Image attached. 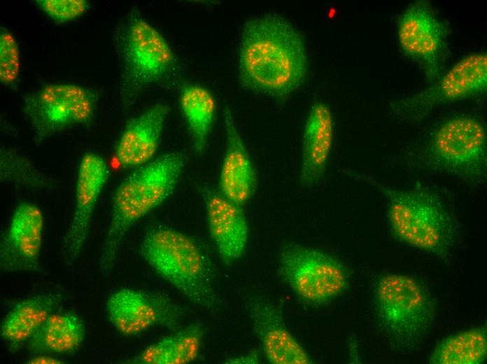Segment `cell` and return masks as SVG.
Wrapping results in <instances>:
<instances>
[{"mask_svg": "<svg viewBox=\"0 0 487 364\" xmlns=\"http://www.w3.org/2000/svg\"><path fill=\"white\" fill-rule=\"evenodd\" d=\"M109 321L121 335H138L162 327L174 330L181 326L184 312L168 295L157 291L122 288L108 298Z\"/></svg>", "mask_w": 487, "mask_h": 364, "instance_id": "11", "label": "cell"}, {"mask_svg": "<svg viewBox=\"0 0 487 364\" xmlns=\"http://www.w3.org/2000/svg\"><path fill=\"white\" fill-rule=\"evenodd\" d=\"M108 177V164L101 156L92 152L83 155L77 171L72 217L59 246L62 261L66 265L77 260L85 245L93 213Z\"/></svg>", "mask_w": 487, "mask_h": 364, "instance_id": "13", "label": "cell"}, {"mask_svg": "<svg viewBox=\"0 0 487 364\" xmlns=\"http://www.w3.org/2000/svg\"><path fill=\"white\" fill-rule=\"evenodd\" d=\"M114 39L121 65L120 95L127 108L147 88L171 74L176 58L164 36L136 8L118 24Z\"/></svg>", "mask_w": 487, "mask_h": 364, "instance_id": "6", "label": "cell"}, {"mask_svg": "<svg viewBox=\"0 0 487 364\" xmlns=\"http://www.w3.org/2000/svg\"><path fill=\"white\" fill-rule=\"evenodd\" d=\"M169 111L167 104L156 103L127 123L114 153L121 168L136 169L155 158Z\"/></svg>", "mask_w": 487, "mask_h": 364, "instance_id": "17", "label": "cell"}, {"mask_svg": "<svg viewBox=\"0 0 487 364\" xmlns=\"http://www.w3.org/2000/svg\"><path fill=\"white\" fill-rule=\"evenodd\" d=\"M487 356L486 326L461 331L442 340L430 354L432 364H480Z\"/></svg>", "mask_w": 487, "mask_h": 364, "instance_id": "24", "label": "cell"}, {"mask_svg": "<svg viewBox=\"0 0 487 364\" xmlns=\"http://www.w3.org/2000/svg\"><path fill=\"white\" fill-rule=\"evenodd\" d=\"M278 272L299 300L313 306L331 302L350 284L347 267L335 256L293 241L281 248Z\"/></svg>", "mask_w": 487, "mask_h": 364, "instance_id": "8", "label": "cell"}, {"mask_svg": "<svg viewBox=\"0 0 487 364\" xmlns=\"http://www.w3.org/2000/svg\"><path fill=\"white\" fill-rule=\"evenodd\" d=\"M35 3L49 18L58 22L75 20L90 7L85 0H36Z\"/></svg>", "mask_w": 487, "mask_h": 364, "instance_id": "27", "label": "cell"}, {"mask_svg": "<svg viewBox=\"0 0 487 364\" xmlns=\"http://www.w3.org/2000/svg\"><path fill=\"white\" fill-rule=\"evenodd\" d=\"M246 308L253 330L271 364H313L306 349L288 330L279 307L262 295L248 298Z\"/></svg>", "mask_w": 487, "mask_h": 364, "instance_id": "15", "label": "cell"}, {"mask_svg": "<svg viewBox=\"0 0 487 364\" xmlns=\"http://www.w3.org/2000/svg\"><path fill=\"white\" fill-rule=\"evenodd\" d=\"M397 38L404 53L418 64L429 83L442 75L446 53V29L431 5L416 1L397 21Z\"/></svg>", "mask_w": 487, "mask_h": 364, "instance_id": "12", "label": "cell"}, {"mask_svg": "<svg viewBox=\"0 0 487 364\" xmlns=\"http://www.w3.org/2000/svg\"><path fill=\"white\" fill-rule=\"evenodd\" d=\"M374 307L383 332L402 348L419 344L435 323V311L430 294L407 275L381 276L374 287Z\"/></svg>", "mask_w": 487, "mask_h": 364, "instance_id": "7", "label": "cell"}, {"mask_svg": "<svg viewBox=\"0 0 487 364\" xmlns=\"http://www.w3.org/2000/svg\"><path fill=\"white\" fill-rule=\"evenodd\" d=\"M0 159V179L3 183L35 190L52 189L55 186L50 177L13 149L1 148Z\"/></svg>", "mask_w": 487, "mask_h": 364, "instance_id": "25", "label": "cell"}, {"mask_svg": "<svg viewBox=\"0 0 487 364\" xmlns=\"http://www.w3.org/2000/svg\"><path fill=\"white\" fill-rule=\"evenodd\" d=\"M20 74V53L13 34L1 27L0 31V81L8 87L17 83Z\"/></svg>", "mask_w": 487, "mask_h": 364, "instance_id": "26", "label": "cell"}, {"mask_svg": "<svg viewBox=\"0 0 487 364\" xmlns=\"http://www.w3.org/2000/svg\"><path fill=\"white\" fill-rule=\"evenodd\" d=\"M180 106L197 153H202L208 141L216 114V102L211 93L197 85L185 86Z\"/></svg>", "mask_w": 487, "mask_h": 364, "instance_id": "23", "label": "cell"}, {"mask_svg": "<svg viewBox=\"0 0 487 364\" xmlns=\"http://www.w3.org/2000/svg\"><path fill=\"white\" fill-rule=\"evenodd\" d=\"M367 181L386 196L389 225L398 239L440 258L450 254L456 241V223L437 192L423 184L397 189Z\"/></svg>", "mask_w": 487, "mask_h": 364, "instance_id": "5", "label": "cell"}, {"mask_svg": "<svg viewBox=\"0 0 487 364\" xmlns=\"http://www.w3.org/2000/svg\"><path fill=\"white\" fill-rule=\"evenodd\" d=\"M334 139V120L330 107L316 102L305 122L302 144L300 184L311 188L324 177Z\"/></svg>", "mask_w": 487, "mask_h": 364, "instance_id": "19", "label": "cell"}, {"mask_svg": "<svg viewBox=\"0 0 487 364\" xmlns=\"http://www.w3.org/2000/svg\"><path fill=\"white\" fill-rule=\"evenodd\" d=\"M205 335L202 321L178 328L150 344L140 353L122 363L127 364H188L196 360L202 351Z\"/></svg>", "mask_w": 487, "mask_h": 364, "instance_id": "21", "label": "cell"}, {"mask_svg": "<svg viewBox=\"0 0 487 364\" xmlns=\"http://www.w3.org/2000/svg\"><path fill=\"white\" fill-rule=\"evenodd\" d=\"M308 66L303 36L288 20L269 13L245 23L239 52L244 87L284 99L303 83Z\"/></svg>", "mask_w": 487, "mask_h": 364, "instance_id": "1", "label": "cell"}, {"mask_svg": "<svg viewBox=\"0 0 487 364\" xmlns=\"http://www.w3.org/2000/svg\"><path fill=\"white\" fill-rule=\"evenodd\" d=\"M139 253L158 276L191 303L211 314L219 312L213 265L192 237L167 225H156L145 232Z\"/></svg>", "mask_w": 487, "mask_h": 364, "instance_id": "3", "label": "cell"}, {"mask_svg": "<svg viewBox=\"0 0 487 364\" xmlns=\"http://www.w3.org/2000/svg\"><path fill=\"white\" fill-rule=\"evenodd\" d=\"M43 216L29 202L15 208L0 242V269L5 273L38 272L43 244Z\"/></svg>", "mask_w": 487, "mask_h": 364, "instance_id": "14", "label": "cell"}, {"mask_svg": "<svg viewBox=\"0 0 487 364\" xmlns=\"http://www.w3.org/2000/svg\"><path fill=\"white\" fill-rule=\"evenodd\" d=\"M187 162L181 152L162 154L134 169L116 187L108 229L98 259L99 272L108 276L127 232L167 200L178 183Z\"/></svg>", "mask_w": 487, "mask_h": 364, "instance_id": "2", "label": "cell"}, {"mask_svg": "<svg viewBox=\"0 0 487 364\" xmlns=\"http://www.w3.org/2000/svg\"><path fill=\"white\" fill-rule=\"evenodd\" d=\"M202 194L205 204L210 237L218 255L226 265L239 260L246 252L249 227L242 206L220 192L204 186Z\"/></svg>", "mask_w": 487, "mask_h": 364, "instance_id": "16", "label": "cell"}, {"mask_svg": "<svg viewBox=\"0 0 487 364\" xmlns=\"http://www.w3.org/2000/svg\"><path fill=\"white\" fill-rule=\"evenodd\" d=\"M484 122L471 114L453 115L434 126L406 154L412 169L443 173L472 186L487 177Z\"/></svg>", "mask_w": 487, "mask_h": 364, "instance_id": "4", "label": "cell"}, {"mask_svg": "<svg viewBox=\"0 0 487 364\" xmlns=\"http://www.w3.org/2000/svg\"><path fill=\"white\" fill-rule=\"evenodd\" d=\"M27 364H62V360L50 354H35L26 360Z\"/></svg>", "mask_w": 487, "mask_h": 364, "instance_id": "29", "label": "cell"}, {"mask_svg": "<svg viewBox=\"0 0 487 364\" xmlns=\"http://www.w3.org/2000/svg\"><path fill=\"white\" fill-rule=\"evenodd\" d=\"M223 118L226 146L220 171L219 192L229 200L243 206L255 194L257 174L228 106L224 108Z\"/></svg>", "mask_w": 487, "mask_h": 364, "instance_id": "18", "label": "cell"}, {"mask_svg": "<svg viewBox=\"0 0 487 364\" xmlns=\"http://www.w3.org/2000/svg\"><path fill=\"white\" fill-rule=\"evenodd\" d=\"M65 297L61 292L30 296L15 302L1 321L0 336L15 354L34 335L48 318L57 312Z\"/></svg>", "mask_w": 487, "mask_h": 364, "instance_id": "20", "label": "cell"}, {"mask_svg": "<svg viewBox=\"0 0 487 364\" xmlns=\"http://www.w3.org/2000/svg\"><path fill=\"white\" fill-rule=\"evenodd\" d=\"M260 352L252 350L241 355L232 356L225 360V363L229 364H257L260 363Z\"/></svg>", "mask_w": 487, "mask_h": 364, "instance_id": "28", "label": "cell"}, {"mask_svg": "<svg viewBox=\"0 0 487 364\" xmlns=\"http://www.w3.org/2000/svg\"><path fill=\"white\" fill-rule=\"evenodd\" d=\"M486 88L487 55L472 53L459 60L430 86L394 100L390 108L401 119L416 120L437 106L482 94Z\"/></svg>", "mask_w": 487, "mask_h": 364, "instance_id": "10", "label": "cell"}, {"mask_svg": "<svg viewBox=\"0 0 487 364\" xmlns=\"http://www.w3.org/2000/svg\"><path fill=\"white\" fill-rule=\"evenodd\" d=\"M97 95L90 89L73 83H52L27 93L23 111L39 143L73 126L92 119Z\"/></svg>", "mask_w": 487, "mask_h": 364, "instance_id": "9", "label": "cell"}, {"mask_svg": "<svg viewBox=\"0 0 487 364\" xmlns=\"http://www.w3.org/2000/svg\"><path fill=\"white\" fill-rule=\"evenodd\" d=\"M85 337L83 321L73 312L52 314L25 346L30 354H66L77 351Z\"/></svg>", "mask_w": 487, "mask_h": 364, "instance_id": "22", "label": "cell"}]
</instances>
